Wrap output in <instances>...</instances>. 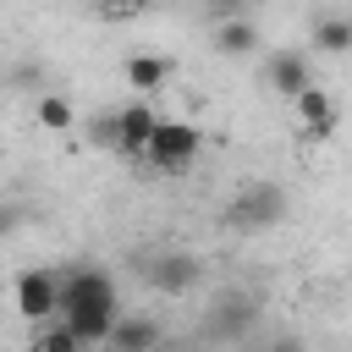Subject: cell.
Segmentation results:
<instances>
[{
	"label": "cell",
	"instance_id": "obj_1",
	"mask_svg": "<svg viewBox=\"0 0 352 352\" xmlns=\"http://www.w3.org/2000/svg\"><path fill=\"white\" fill-rule=\"evenodd\" d=\"M60 319L82 336V346H110V324L121 319V297L116 280L94 264L66 270L60 275Z\"/></svg>",
	"mask_w": 352,
	"mask_h": 352
},
{
	"label": "cell",
	"instance_id": "obj_2",
	"mask_svg": "<svg viewBox=\"0 0 352 352\" xmlns=\"http://www.w3.org/2000/svg\"><path fill=\"white\" fill-rule=\"evenodd\" d=\"M220 220L231 231H270V226L286 220V187L280 182H248L236 198H226Z\"/></svg>",
	"mask_w": 352,
	"mask_h": 352
},
{
	"label": "cell",
	"instance_id": "obj_3",
	"mask_svg": "<svg viewBox=\"0 0 352 352\" xmlns=\"http://www.w3.org/2000/svg\"><path fill=\"white\" fill-rule=\"evenodd\" d=\"M198 148H204V132H198L192 121H165V116H160V126H154L143 160H148L154 170H165V176H182V170H192Z\"/></svg>",
	"mask_w": 352,
	"mask_h": 352
},
{
	"label": "cell",
	"instance_id": "obj_4",
	"mask_svg": "<svg viewBox=\"0 0 352 352\" xmlns=\"http://www.w3.org/2000/svg\"><path fill=\"white\" fill-rule=\"evenodd\" d=\"M198 275H204V264H198L192 253H176V248L143 258V280H148L160 297H187V292L198 286Z\"/></svg>",
	"mask_w": 352,
	"mask_h": 352
},
{
	"label": "cell",
	"instance_id": "obj_5",
	"mask_svg": "<svg viewBox=\"0 0 352 352\" xmlns=\"http://www.w3.org/2000/svg\"><path fill=\"white\" fill-rule=\"evenodd\" d=\"M16 314H22L28 324L60 314V275H55V270H22V275H16Z\"/></svg>",
	"mask_w": 352,
	"mask_h": 352
},
{
	"label": "cell",
	"instance_id": "obj_6",
	"mask_svg": "<svg viewBox=\"0 0 352 352\" xmlns=\"http://www.w3.org/2000/svg\"><path fill=\"white\" fill-rule=\"evenodd\" d=\"M253 319H258L253 297H242V292H226V297H214L204 336H214V341H242V336L253 330Z\"/></svg>",
	"mask_w": 352,
	"mask_h": 352
},
{
	"label": "cell",
	"instance_id": "obj_7",
	"mask_svg": "<svg viewBox=\"0 0 352 352\" xmlns=\"http://www.w3.org/2000/svg\"><path fill=\"white\" fill-rule=\"evenodd\" d=\"M308 82H314V77H308V55H302V50H270V55H264V88H270V94L297 99Z\"/></svg>",
	"mask_w": 352,
	"mask_h": 352
},
{
	"label": "cell",
	"instance_id": "obj_8",
	"mask_svg": "<svg viewBox=\"0 0 352 352\" xmlns=\"http://www.w3.org/2000/svg\"><path fill=\"white\" fill-rule=\"evenodd\" d=\"M154 126H160V116H154L143 99L121 104V110H116V154H126V160H143V148H148Z\"/></svg>",
	"mask_w": 352,
	"mask_h": 352
},
{
	"label": "cell",
	"instance_id": "obj_9",
	"mask_svg": "<svg viewBox=\"0 0 352 352\" xmlns=\"http://www.w3.org/2000/svg\"><path fill=\"white\" fill-rule=\"evenodd\" d=\"M292 104H297V116H302V132H308V138H330V132H336V104H330V94H324V88H314V82H308Z\"/></svg>",
	"mask_w": 352,
	"mask_h": 352
},
{
	"label": "cell",
	"instance_id": "obj_10",
	"mask_svg": "<svg viewBox=\"0 0 352 352\" xmlns=\"http://www.w3.org/2000/svg\"><path fill=\"white\" fill-rule=\"evenodd\" d=\"M253 44H258V28H253L242 11L214 16V50H220V55H248Z\"/></svg>",
	"mask_w": 352,
	"mask_h": 352
},
{
	"label": "cell",
	"instance_id": "obj_11",
	"mask_svg": "<svg viewBox=\"0 0 352 352\" xmlns=\"http://www.w3.org/2000/svg\"><path fill=\"white\" fill-rule=\"evenodd\" d=\"M160 336H165V330H160L154 319H126V314H121V319L110 324V346H121V352H148V346H160Z\"/></svg>",
	"mask_w": 352,
	"mask_h": 352
},
{
	"label": "cell",
	"instance_id": "obj_12",
	"mask_svg": "<svg viewBox=\"0 0 352 352\" xmlns=\"http://www.w3.org/2000/svg\"><path fill=\"white\" fill-rule=\"evenodd\" d=\"M33 346H38V352H82V336H77L60 314H50V319L33 324Z\"/></svg>",
	"mask_w": 352,
	"mask_h": 352
},
{
	"label": "cell",
	"instance_id": "obj_13",
	"mask_svg": "<svg viewBox=\"0 0 352 352\" xmlns=\"http://www.w3.org/2000/svg\"><path fill=\"white\" fill-rule=\"evenodd\" d=\"M308 44L319 55H346L352 50V16H319L314 33H308Z\"/></svg>",
	"mask_w": 352,
	"mask_h": 352
},
{
	"label": "cell",
	"instance_id": "obj_14",
	"mask_svg": "<svg viewBox=\"0 0 352 352\" xmlns=\"http://www.w3.org/2000/svg\"><path fill=\"white\" fill-rule=\"evenodd\" d=\"M165 77H170V60L165 55H132L126 60V82L132 88H160Z\"/></svg>",
	"mask_w": 352,
	"mask_h": 352
},
{
	"label": "cell",
	"instance_id": "obj_15",
	"mask_svg": "<svg viewBox=\"0 0 352 352\" xmlns=\"http://www.w3.org/2000/svg\"><path fill=\"white\" fill-rule=\"evenodd\" d=\"M72 121H77V110L60 94H38V126L44 132H72Z\"/></svg>",
	"mask_w": 352,
	"mask_h": 352
},
{
	"label": "cell",
	"instance_id": "obj_16",
	"mask_svg": "<svg viewBox=\"0 0 352 352\" xmlns=\"http://www.w3.org/2000/svg\"><path fill=\"white\" fill-rule=\"evenodd\" d=\"M204 6H209V11H214V16H231V11H242V6H248V0H204Z\"/></svg>",
	"mask_w": 352,
	"mask_h": 352
},
{
	"label": "cell",
	"instance_id": "obj_17",
	"mask_svg": "<svg viewBox=\"0 0 352 352\" xmlns=\"http://www.w3.org/2000/svg\"><path fill=\"white\" fill-rule=\"evenodd\" d=\"M16 214H22V209H11V204H0V236H6L11 226H16Z\"/></svg>",
	"mask_w": 352,
	"mask_h": 352
},
{
	"label": "cell",
	"instance_id": "obj_18",
	"mask_svg": "<svg viewBox=\"0 0 352 352\" xmlns=\"http://www.w3.org/2000/svg\"><path fill=\"white\" fill-rule=\"evenodd\" d=\"M104 11H138V6H148V0H99Z\"/></svg>",
	"mask_w": 352,
	"mask_h": 352
}]
</instances>
